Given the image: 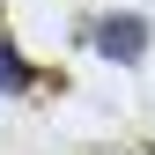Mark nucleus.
<instances>
[{
  "instance_id": "f257e3e1",
  "label": "nucleus",
  "mask_w": 155,
  "mask_h": 155,
  "mask_svg": "<svg viewBox=\"0 0 155 155\" xmlns=\"http://www.w3.org/2000/svg\"><path fill=\"white\" fill-rule=\"evenodd\" d=\"M89 37H96V52H104L111 67H133V59H148V22H140V15H104Z\"/></svg>"
},
{
  "instance_id": "f03ea898",
  "label": "nucleus",
  "mask_w": 155,
  "mask_h": 155,
  "mask_svg": "<svg viewBox=\"0 0 155 155\" xmlns=\"http://www.w3.org/2000/svg\"><path fill=\"white\" fill-rule=\"evenodd\" d=\"M30 89H37V67L8 45V37H0V96H30Z\"/></svg>"
},
{
  "instance_id": "7ed1b4c3",
  "label": "nucleus",
  "mask_w": 155,
  "mask_h": 155,
  "mask_svg": "<svg viewBox=\"0 0 155 155\" xmlns=\"http://www.w3.org/2000/svg\"><path fill=\"white\" fill-rule=\"evenodd\" d=\"M140 155H155V148H140Z\"/></svg>"
}]
</instances>
